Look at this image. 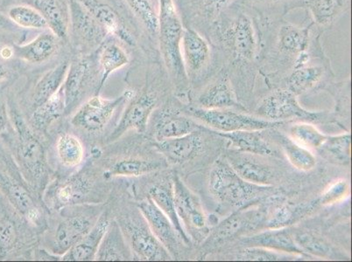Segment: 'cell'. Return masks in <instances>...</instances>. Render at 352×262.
<instances>
[{
  "mask_svg": "<svg viewBox=\"0 0 352 262\" xmlns=\"http://www.w3.org/2000/svg\"><path fill=\"white\" fill-rule=\"evenodd\" d=\"M206 39L216 49L230 78L245 76L258 66V32L254 10L239 3L220 16Z\"/></svg>",
  "mask_w": 352,
  "mask_h": 262,
  "instance_id": "6da1fadb",
  "label": "cell"
},
{
  "mask_svg": "<svg viewBox=\"0 0 352 262\" xmlns=\"http://www.w3.org/2000/svg\"><path fill=\"white\" fill-rule=\"evenodd\" d=\"M254 12L259 40L258 66L275 73H289L309 49L316 34L321 31L316 27L308 14L302 25H297L285 18L270 17Z\"/></svg>",
  "mask_w": 352,
  "mask_h": 262,
  "instance_id": "7a4b0ae2",
  "label": "cell"
},
{
  "mask_svg": "<svg viewBox=\"0 0 352 262\" xmlns=\"http://www.w3.org/2000/svg\"><path fill=\"white\" fill-rule=\"evenodd\" d=\"M8 108V147L25 180L43 198L52 177L46 149L15 101L9 99Z\"/></svg>",
  "mask_w": 352,
  "mask_h": 262,
  "instance_id": "3957f363",
  "label": "cell"
},
{
  "mask_svg": "<svg viewBox=\"0 0 352 262\" xmlns=\"http://www.w3.org/2000/svg\"><path fill=\"white\" fill-rule=\"evenodd\" d=\"M108 178L94 159L75 174L51 180L43 200L50 212L83 204L107 203L111 187Z\"/></svg>",
  "mask_w": 352,
  "mask_h": 262,
  "instance_id": "277c9868",
  "label": "cell"
},
{
  "mask_svg": "<svg viewBox=\"0 0 352 262\" xmlns=\"http://www.w3.org/2000/svg\"><path fill=\"white\" fill-rule=\"evenodd\" d=\"M108 204H83L50 212L47 228L39 241L43 249L58 259L94 228Z\"/></svg>",
  "mask_w": 352,
  "mask_h": 262,
  "instance_id": "5b68a950",
  "label": "cell"
},
{
  "mask_svg": "<svg viewBox=\"0 0 352 262\" xmlns=\"http://www.w3.org/2000/svg\"><path fill=\"white\" fill-rule=\"evenodd\" d=\"M0 193L38 233L47 228L50 211L19 170L10 150L0 141Z\"/></svg>",
  "mask_w": 352,
  "mask_h": 262,
  "instance_id": "8992f818",
  "label": "cell"
},
{
  "mask_svg": "<svg viewBox=\"0 0 352 262\" xmlns=\"http://www.w3.org/2000/svg\"><path fill=\"white\" fill-rule=\"evenodd\" d=\"M184 28L175 0H159L160 56L173 87L181 95H186L190 88L182 56Z\"/></svg>",
  "mask_w": 352,
  "mask_h": 262,
  "instance_id": "52a82bcc",
  "label": "cell"
},
{
  "mask_svg": "<svg viewBox=\"0 0 352 262\" xmlns=\"http://www.w3.org/2000/svg\"><path fill=\"white\" fill-rule=\"evenodd\" d=\"M147 73L146 81L139 91L134 89L132 97L126 102V108L120 121L113 130L109 133L104 140L105 145L117 142L124 134L134 130L139 134H145L153 112L158 106L163 86V72L166 69H151Z\"/></svg>",
  "mask_w": 352,
  "mask_h": 262,
  "instance_id": "ba28073f",
  "label": "cell"
},
{
  "mask_svg": "<svg viewBox=\"0 0 352 262\" xmlns=\"http://www.w3.org/2000/svg\"><path fill=\"white\" fill-rule=\"evenodd\" d=\"M113 219L129 245L135 261H164L172 260L171 255L163 247L150 228L145 217L137 204H120L111 210Z\"/></svg>",
  "mask_w": 352,
  "mask_h": 262,
  "instance_id": "9c48e42d",
  "label": "cell"
},
{
  "mask_svg": "<svg viewBox=\"0 0 352 262\" xmlns=\"http://www.w3.org/2000/svg\"><path fill=\"white\" fill-rule=\"evenodd\" d=\"M101 73L97 51L91 53H76L69 60L68 72L63 84L65 114L72 115L89 97L99 95Z\"/></svg>",
  "mask_w": 352,
  "mask_h": 262,
  "instance_id": "30bf717a",
  "label": "cell"
},
{
  "mask_svg": "<svg viewBox=\"0 0 352 262\" xmlns=\"http://www.w3.org/2000/svg\"><path fill=\"white\" fill-rule=\"evenodd\" d=\"M210 193L226 206L241 207L270 193V187L258 185L243 180L229 163L217 160L209 178Z\"/></svg>",
  "mask_w": 352,
  "mask_h": 262,
  "instance_id": "8fae6325",
  "label": "cell"
},
{
  "mask_svg": "<svg viewBox=\"0 0 352 262\" xmlns=\"http://www.w3.org/2000/svg\"><path fill=\"white\" fill-rule=\"evenodd\" d=\"M92 159L103 170L108 178H142L166 167L164 159L144 154L140 149L115 150L114 154L105 155L99 149H94Z\"/></svg>",
  "mask_w": 352,
  "mask_h": 262,
  "instance_id": "7c38bea8",
  "label": "cell"
},
{
  "mask_svg": "<svg viewBox=\"0 0 352 262\" xmlns=\"http://www.w3.org/2000/svg\"><path fill=\"white\" fill-rule=\"evenodd\" d=\"M38 233L0 193V261L27 252L39 241Z\"/></svg>",
  "mask_w": 352,
  "mask_h": 262,
  "instance_id": "4fadbf2b",
  "label": "cell"
},
{
  "mask_svg": "<svg viewBox=\"0 0 352 262\" xmlns=\"http://www.w3.org/2000/svg\"><path fill=\"white\" fill-rule=\"evenodd\" d=\"M182 56L190 86L204 81L223 68L219 53L199 32L185 27Z\"/></svg>",
  "mask_w": 352,
  "mask_h": 262,
  "instance_id": "5bb4252c",
  "label": "cell"
},
{
  "mask_svg": "<svg viewBox=\"0 0 352 262\" xmlns=\"http://www.w3.org/2000/svg\"><path fill=\"white\" fill-rule=\"evenodd\" d=\"M104 27L109 35L126 47H136L139 43V27L132 16L126 14L120 0H78ZM129 14V12H128Z\"/></svg>",
  "mask_w": 352,
  "mask_h": 262,
  "instance_id": "9a60e30c",
  "label": "cell"
},
{
  "mask_svg": "<svg viewBox=\"0 0 352 262\" xmlns=\"http://www.w3.org/2000/svg\"><path fill=\"white\" fill-rule=\"evenodd\" d=\"M321 32L316 34L312 40L309 53L302 62L294 67L287 73L285 82L286 89L296 97L306 94L318 87L327 78L329 70V59L326 56L322 43Z\"/></svg>",
  "mask_w": 352,
  "mask_h": 262,
  "instance_id": "2e32d148",
  "label": "cell"
},
{
  "mask_svg": "<svg viewBox=\"0 0 352 262\" xmlns=\"http://www.w3.org/2000/svg\"><path fill=\"white\" fill-rule=\"evenodd\" d=\"M133 94L134 89L127 88L120 97L114 99L95 95L76 108L72 114L70 124L82 132L92 135L101 133L113 120L118 108L126 104Z\"/></svg>",
  "mask_w": 352,
  "mask_h": 262,
  "instance_id": "e0dca14e",
  "label": "cell"
},
{
  "mask_svg": "<svg viewBox=\"0 0 352 262\" xmlns=\"http://www.w3.org/2000/svg\"><path fill=\"white\" fill-rule=\"evenodd\" d=\"M185 114L216 130L217 132H233L239 130H265L276 129L283 121H274L249 116L232 110V108H214L190 107Z\"/></svg>",
  "mask_w": 352,
  "mask_h": 262,
  "instance_id": "ac0fdd59",
  "label": "cell"
},
{
  "mask_svg": "<svg viewBox=\"0 0 352 262\" xmlns=\"http://www.w3.org/2000/svg\"><path fill=\"white\" fill-rule=\"evenodd\" d=\"M69 43L75 47L76 53L96 52L107 39V31L78 0H69Z\"/></svg>",
  "mask_w": 352,
  "mask_h": 262,
  "instance_id": "d6986e66",
  "label": "cell"
},
{
  "mask_svg": "<svg viewBox=\"0 0 352 262\" xmlns=\"http://www.w3.org/2000/svg\"><path fill=\"white\" fill-rule=\"evenodd\" d=\"M244 0H177L179 14L184 27L199 32L206 38L221 15Z\"/></svg>",
  "mask_w": 352,
  "mask_h": 262,
  "instance_id": "ffe728a7",
  "label": "cell"
},
{
  "mask_svg": "<svg viewBox=\"0 0 352 262\" xmlns=\"http://www.w3.org/2000/svg\"><path fill=\"white\" fill-rule=\"evenodd\" d=\"M257 112L261 118L274 121L297 119L309 123L321 118V114L302 107L296 95L286 88L276 89L268 95L259 105Z\"/></svg>",
  "mask_w": 352,
  "mask_h": 262,
  "instance_id": "44dd1931",
  "label": "cell"
},
{
  "mask_svg": "<svg viewBox=\"0 0 352 262\" xmlns=\"http://www.w3.org/2000/svg\"><path fill=\"white\" fill-rule=\"evenodd\" d=\"M176 213L191 237L206 229L207 218L199 198L188 189L177 174H173Z\"/></svg>",
  "mask_w": 352,
  "mask_h": 262,
  "instance_id": "7402d4cb",
  "label": "cell"
},
{
  "mask_svg": "<svg viewBox=\"0 0 352 262\" xmlns=\"http://www.w3.org/2000/svg\"><path fill=\"white\" fill-rule=\"evenodd\" d=\"M136 22L150 52L160 56L158 49L159 0H120Z\"/></svg>",
  "mask_w": 352,
  "mask_h": 262,
  "instance_id": "603a6c76",
  "label": "cell"
},
{
  "mask_svg": "<svg viewBox=\"0 0 352 262\" xmlns=\"http://www.w3.org/2000/svg\"><path fill=\"white\" fill-rule=\"evenodd\" d=\"M136 204L145 217L155 237L169 252L172 259L177 258L182 239L170 219L148 198L139 200Z\"/></svg>",
  "mask_w": 352,
  "mask_h": 262,
  "instance_id": "cb8c5ba5",
  "label": "cell"
},
{
  "mask_svg": "<svg viewBox=\"0 0 352 262\" xmlns=\"http://www.w3.org/2000/svg\"><path fill=\"white\" fill-rule=\"evenodd\" d=\"M200 108L207 110L214 108H241L242 105L236 100L235 89L225 68L217 71L214 78L201 89L197 98Z\"/></svg>",
  "mask_w": 352,
  "mask_h": 262,
  "instance_id": "d4e9b609",
  "label": "cell"
},
{
  "mask_svg": "<svg viewBox=\"0 0 352 262\" xmlns=\"http://www.w3.org/2000/svg\"><path fill=\"white\" fill-rule=\"evenodd\" d=\"M258 156L234 150L227 154V162L243 180L254 184L271 187L277 180L276 172Z\"/></svg>",
  "mask_w": 352,
  "mask_h": 262,
  "instance_id": "484cf974",
  "label": "cell"
},
{
  "mask_svg": "<svg viewBox=\"0 0 352 262\" xmlns=\"http://www.w3.org/2000/svg\"><path fill=\"white\" fill-rule=\"evenodd\" d=\"M111 209L107 206L96 222L94 228L86 233L72 249L60 257V261H95L99 245L113 222Z\"/></svg>",
  "mask_w": 352,
  "mask_h": 262,
  "instance_id": "4316f807",
  "label": "cell"
},
{
  "mask_svg": "<svg viewBox=\"0 0 352 262\" xmlns=\"http://www.w3.org/2000/svg\"><path fill=\"white\" fill-rule=\"evenodd\" d=\"M63 41L51 30H45L33 40L12 47L14 56L23 62L40 65L49 62L60 49Z\"/></svg>",
  "mask_w": 352,
  "mask_h": 262,
  "instance_id": "83f0119b",
  "label": "cell"
},
{
  "mask_svg": "<svg viewBox=\"0 0 352 262\" xmlns=\"http://www.w3.org/2000/svg\"><path fill=\"white\" fill-rule=\"evenodd\" d=\"M200 134L194 132L175 139L155 141L153 147L166 161L174 165H182L196 158L203 148Z\"/></svg>",
  "mask_w": 352,
  "mask_h": 262,
  "instance_id": "f1b7e54d",
  "label": "cell"
},
{
  "mask_svg": "<svg viewBox=\"0 0 352 262\" xmlns=\"http://www.w3.org/2000/svg\"><path fill=\"white\" fill-rule=\"evenodd\" d=\"M146 196L144 198H148L155 204V206L170 219L182 241L187 246L190 245L191 243L190 236L185 231L176 213L172 178L171 180L163 178L161 180L153 181L146 185Z\"/></svg>",
  "mask_w": 352,
  "mask_h": 262,
  "instance_id": "f546056e",
  "label": "cell"
},
{
  "mask_svg": "<svg viewBox=\"0 0 352 262\" xmlns=\"http://www.w3.org/2000/svg\"><path fill=\"white\" fill-rule=\"evenodd\" d=\"M303 10L322 33L331 29L351 9V0H305Z\"/></svg>",
  "mask_w": 352,
  "mask_h": 262,
  "instance_id": "4dcf8cb0",
  "label": "cell"
},
{
  "mask_svg": "<svg viewBox=\"0 0 352 262\" xmlns=\"http://www.w3.org/2000/svg\"><path fill=\"white\" fill-rule=\"evenodd\" d=\"M25 4L34 6L43 14L50 30L63 43H69V0H24Z\"/></svg>",
  "mask_w": 352,
  "mask_h": 262,
  "instance_id": "1f68e13d",
  "label": "cell"
},
{
  "mask_svg": "<svg viewBox=\"0 0 352 262\" xmlns=\"http://www.w3.org/2000/svg\"><path fill=\"white\" fill-rule=\"evenodd\" d=\"M69 59H64L54 68L47 70L35 82L28 95L30 108L33 112L43 102L49 100L63 87L69 66Z\"/></svg>",
  "mask_w": 352,
  "mask_h": 262,
  "instance_id": "d6a6232c",
  "label": "cell"
},
{
  "mask_svg": "<svg viewBox=\"0 0 352 262\" xmlns=\"http://www.w3.org/2000/svg\"><path fill=\"white\" fill-rule=\"evenodd\" d=\"M151 135L155 141L175 139L197 131V123L188 115L168 108L157 115Z\"/></svg>",
  "mask_w": 352,
  "mask_h": 262,
  "instance_id": "836d02e7",
  "label": "cell"
},
{
  "mask_svg": "<svg viewBox=\"0 0 352 262\" xmlns=\"http://www.w3.org/2000/svg\"><path fill=\"white\" fill-rule=\"evenodd\" d=\"M126 47L116 38L109 35L97 50V58L101 73L100 88L104 87L111 73L124 68L130 63Z\"/></svg>",
  "mask_w": 352,
  "mask_h": 262,
  "instance_id": "e575fe53",
  "label": "cell"
},
{
  "mask_svg": "<svg viewBox=\"0 0 352 262\" xmlns=\"http://www.w3.org/2000/svg\"><path fill=\"white\" fill-rule=\"evenodd\" d=\"M95 261H135L132 250L127 244L116 220L113 219L110 226L99 245Z\"/></svg>",
  "mask_w": 352,
  "mask_h": 262,
  "instance_id": "d590c367",
  "label": "cell"
},
{
  "mask_svg": "<svg viewBox=\"0 0 352 262\" xmlns=\"http://www.w3.org/2000/svg\"><path fill=\"white\" fill-rule=\"evenodd\" d=\"M65 114V100L63 88L32 112L30 126L35 132L49 133L51 127L56 124Z\"/></svg>",
  "mask_w": 352,
  "mask_h": 262,
  "instance_id": "8d00e7d4",
  "label": "cell"
},
{
  "mask_svg": "<svg viewBox=\"0 0 352 262\" xmlns=\"http://www.w3.org/2000/svg\"><path fill=\"white\" fill-rule=\"evenodd\" d=\"M228 140L236 151L259 156H278L276 150L265 141L258 130H239L233 132H215Z\"/></svg>",
  "mask_w": 352,
  "mask_h": 262,
  "instance_id": "74e56055",
  "label": "cell"
},
{
  "mask_svg": "<svg viewBox=\"0 0 352 262\" xmlns=\"http://www.w3.org/2000/svg\"><path fill=\"white\" fill-rule=\"evenodd\" d=\"M244 243L248 247H261L276 252L304 254V251L297 244L291 233L281 228L259 233L245 239Z\"/></svg>",
  "mask_w": 352,
  "mask_h": 262,
  "instance_id": "f35d334b",
  "label": "cell"
},
{
  "mask_svg": "<svg viewBox=\"0 0 352 262\" xmlns=\"http://www.w3.org/2000/svg\"><path fill=\"white\" fill-rule=\"evenodd\" d=\"M54 149H56L57 160L64 168H78L85 161V145L82 140L75 134L69 132L59 134Z\"/></svg>",
  "mask_w": 352,
  "mask_h": 262,
  "instance_id": "ab89813d",
  "label": "cell"
},
{
  "mask_svg": "<svg viewBox=\"0 0 352 262\" xmlns=\"http://www.w3.org/2000/svg\"><path fill=\"white\" fill-rule=\"evenodd\" d=\"M6 16L12 23L24 29L50 30L43 14L34 6L27 4L12 5Z\"/></svg>",
  "mask_w": 352,
  "mask_h": 262,
  "instance_id": "60d3db41",
  "label": "cell"
},
{
  "mask_svg": "<svg viewBox=\"0 0 352 262\" xmlns=\"http://www.w3.org/2000/svg\"><path fill=\"white\" fill-rule=\"evenodd\" d=\"M304 1L305 0H244L243 3L259 14L285 18L291 12L302 9Z\"/></svg>",
  "mask_w": 352,
  "mask_h": 262,
  "instance_id": "b9f144b4",
  "label": "cell"
},
{
  "mask_svg": "<svg viewBox=\"0 0 352 262\" xmlns=\"http://www.w3.org/2000/svg\"><path fill=\"white\" fill-rule=\"evenodd\" d=\"M280 142L285 154L294 167L302 171H311L315 168L316 159L308 148L285 136H280Z\"/></svg>",
  "mask_w": 352,
  "mask_h": 262,
  "instance_id": "7bdbcfd3",
  "label": "cell"
},
{
  "mask_svg": "<svg viewBox=\"0 0 352 262\" xmlns=\"http://www.w3.org/2000/svg\"><path fill=\"white\" fill-rule=\"evenodd\" d=\"M258 215L254 212L236 213L223 220L217 228L214 238L226 239L232 237L239 233L244 232L243 230L248 229L249 226L256 225Z\"/></svg>",
  "mask_w": 352,
  "mask_h": 262,
  "instance_id": "ee69618b",
  "label": "cell"
},
{
  "mask_svg": "<svg viewBox=\"0 0 352 262\" xmlns=\"http://www.w3.org/2000/svg\"><path fill=\"white\" fill-rule=\"evenodd\" d=\"M351 134L328 136L319 149L338 164L349 165L351 161Z\"/></svg>",
  "mask_w": 352,
  "mask_h": 262,
  "instance_id": "f6af8a7d",
  "label": "cell"
},
{
  "mask_svg": "<svg viewBox=\"0 0 352 262\" xmlns=\"http://www.w3.org/2000/svg\"><path fill=\"white\" fill-rule=\"evenodd\" d=\"M289 134L294 142L308 149H319L328 137L309 123L294 124Z\"/></svg>",
  "mask_w": 352,
  "mask_h": 262,
  "instance_id": "bcb514c9",
  "label": "cell"
},
{
  "mask_svg": "<svg viewBox=\"0 0 352 262\" xmlns=\"http://www.w3.org/2000/svg\"><path fill=\"white\" fill-rule=\"evenodd\" d=\"M296 241L304 252L326 258L331 254V247L329 243L309 233H300L296 236Z\"/></svg>",
  "mask_w": 352,
  "mask_h": 262,
  "instance_id": "7dc6e473",
  "label": "cell"
},
{
  "mask_svg": "<svg viewBox=\"0 0 352 262\" xmlns=\"http://www.w3.org/2000/svg\"><path fill=\"white\" fill-rule=\"evenodd\" d=\"M350 189V184L347 180L336 181L323 191L320 202L323 206H331V204L341 202L348 198Z\"/></svg>",
  "mask_w": 352,
  "mask_h": 262,
  "instance_id": "c3c4849f",
  "label": "cell"
},
{
  "mask_svg": "<svg viewBox=\"0 0 352 262\" xmlns=\"http://www.w3.org/2000/svg\"><path fill=\"white\" fill-rule=\"evenodd\" d=\"M243 258L246 261H274L281 260L278 252L261 247H249L243 252Z\"/></svg>",
  "mask_w": 352,
  "mask_h": 262,
  "instance_id": "681fc988",
  "label": "cell"
},
{
  "mask_svg": "<svg viewBox=\"0 0 352 262\" xmlns=\"http://www.w3.org/2000/svg\"><path fill=\"white\" fill-rule=\"evenodd\" d=\"M293 219V213L287 207H280L268 222L267 226L270 229H280L289 225Z\"/></svg>",
  "mask_w": 352,
  "mask_h": 262,
  "instance_id": "f907efd6",
  "label": "cell"
},
{
  "mask_svg": "<svg viewBox=\"0 0 352 262\" xmlns=\"http://www.w3.org/2000/svg\"><path fill=\"white\" fill-rule=\"evenodd\" d=\"M9 127L8 104L0 98V137L6 133Z\"/></svg>",
  "mask_w": 352,
  "mask_h": 262,
  "instance_id": "816d5d0a",
  "label": "cell"
},
{
  "mask_svg": "<svg viewBox=\"0 0 352 262\" xmlns=\"http://www.w3.org/2000/svg\"><path fill=\"white\" fill-rule=\"evenodd\" d=\"M17 25L9 20L8 16L2 14L0 11V35L14 34L18 31Z\"/></svg>",
  "mask_w": 352,
  "mask_h": 262,
  "instance_id": "f5cc1de1",
  "label": "cell"
},
{
  "mask_svg": "<svg viewBox=\"0 0 352 262\" xmlns=\"http://www.w3.org/2000/svg\"><path fill=\"white\" fill-rule=\"evenodd\" d=\"M9 75H10V70L4 63L0 62V84L4 83L9 78Z\"/></svg>",
  "mask_w": 352,
  "mask_h": 262,
  "instance_id": "db71d44e",
  "label": "cell"
}]
</instances>
